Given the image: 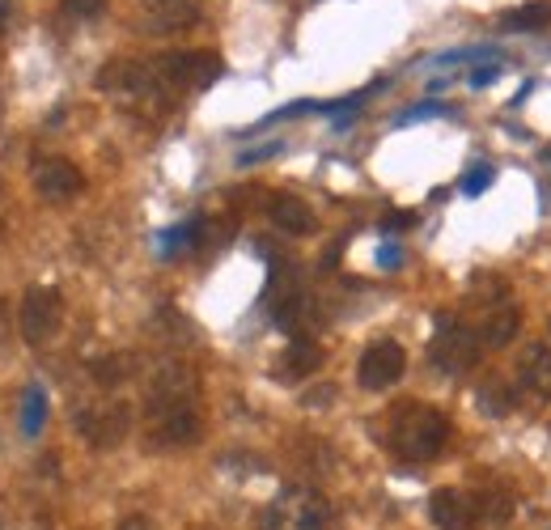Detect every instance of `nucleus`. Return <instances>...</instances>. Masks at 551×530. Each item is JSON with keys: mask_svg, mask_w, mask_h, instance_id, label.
I'll list each match as a JSON object with an SVG mask.
<instances>
[{"mask_svg": "<svg viewBox=\"0 0 551 530\" xmlns=\"http://www.w3.org/2000/svg\"><path fill=\"white\" fill-rule=\"evenodd\" d=\"M518 327H522V310L518 306H492L475 335H479V344H484V348H505V344L518 340Z\"/></svg>", "mask_w": 551, "mask_h": 530, "instance_id": "nucleus-14", "label": "nucleus"}, {"mask_svg": "<svg viewBox=\"0 0 551 530\" xmlns=\"http://www.w3.org/2000/svg\"><path fill=\"white\" fill-rule=\"evenodd\" d=\"M195 391H200V374L187 361H157L145 378V416L195 408Z\"/></svg>", "mask_w": 551, "mask_h": 530, "instance_id": "nucleus-3", "label": "nucleus"}, {"mask_svg": "<svg viewBox=\"0 0 551 530\" xmlns=\"http://www.w3.org/2000/svg\"><path fill=\"white\" fill-rule=\"evenodd\" d=\"M17 323H22V340L26 344H47L51 335L64 323V297L60 289H26L22 310H17Z\"/></svg>", "mask_w": 551, "mask_h": 530, "instance_id": "nucleus-8", "label": "nucleus"}, {"mask_svg": "<svg viewBox=\"0 0 551 530\" xmlns=\"http://www.w3.org/2000/svg\"><path fill=\"white\" fill-rule=\"evenodd\" d=\"M331 399H335V386H318V391L306 395V408H327Z\"/></svg>", "mask_w": 551, "mask_h": 530, "instance_id": "nucleus-31", "label": "nucleus"}, {"mask_svg": "<svg viewBox=\"0 0 551 530\" xmlns=\"http://www.w3.org/2000/svg\"><path fill=\"white\" fill-rule=\"evenodd\" d=\"M492 179H496L492 166H471L467 174H462V196H467V200H479V196H484V191L492 187Z\"/></svg>", "mask_w": 551, "mask_h": 530, "instance_id": "nucleus-24", "label": "nucleus"}, {"mask_svg": "<svg viewBox=\"0 0 551 530\" xmlns=\"http://www.w3.org/2000/svg\"><path fill=\"white\" fill-rule=\"evenodd\" d=\"M200 437V412L195 408H174L162 416H149V446L153 450H174V446H191Z\"/></svg>", "mask_w": 551, "mask_h": 530, "instance_id": "nucleus-11", "label": "nucleus"}, {"mask_svg": "<svg viewBox=\"0 0 551 530\" xmlns=\"http://www.w3.org/2000/svg\"><path fill=\"white\" fill-rule=\"evenodd\" d=\"M268 217H272V225L284 229V234H297V238L314 234V212H310L306 200H297V196H276L268 204Z\"/></svg>", "mask_w": 551, "mask_h": 530, "instance_id": "nucleus-16", "label": "nucleus"}, {"mask_svg": "<svg viewBox=\"0 0 551 530\" xmlns=\"http://www.w3.org/2000/svg\"><path fill=\"white\" fill-rule=\"evenodd\" d=\"M102 9H106V0H64V13L81 17V22H85V17H98Z\"/></svg>", "mask_w": 551, "mask_h": 530, "instance_id": "nucleus-27", "label": "nucleus"}, {"mask_svg": "<svg viewBox=\"0 0 551 530\" xmlns=\"http://www.w3.org/2000/svg\"><path fill=\"white\" fill-rule=\"evenodd\" d=\"M475 403H479V412H484V416L501 420V416H509L513 408H518V395H513V386H509L505 378H496V374H492V378L479 382Z\"/></svg>", "mask_w": 551, "mask_h": 530, "instance_id": "nucleus-17", "label": "nucleus"}, {"mask_svg": "<svg viewBox=\"0 0 551 530\" xmlns=\"http://www.w3.org/2000/svg\"><path fill=\"white\" fill-rule=\"evenodd\" d=\"M378 268H386V272L403 268V251H399L395 242H382V251H378Z\"/></svg>", "mask_w": 551, "mask_h": 530, "instance_id": "nucleus-30", "label": "nucleus"}, {"mask_svg": "<svg viewBox=\"0 0 551 530\" xmlns=\"http://www.w3.org/2000/svg\"><path fill=\"white\" fill-rule=\"evenodd\" d=\"M284 145H280V140H272V145H263V149H251V153H242L238 157V166H259V162H268V157H276Z\"/></svg>", "mask_w": 551, "mask_h": 530, "instance_id": "nucleus-29", "label": "nucleus"}, {"mask_svg": "<svg viewBox=\"0 0 551 530\" xmlns=\"http://www.w3.org/2000/svg\"><path fill=\"white\" fill-rule=\"evenodd\" d=\"M200 234H204V217H191V221H179L174 229H162V234H157V246H162V255L170 259V255H179L187 246L200 242Z\"/></svg>", "mask_w": 551, "mask_h": 530, "instance_id": "nucleus-19", "label": "nucleus"}, {"mask_svg": "<svg viewBox=\"0 0 551 530\" xmlns=\"http://www.w3.org/2000/svg\"><path fill=\"white\" fill-rule=\"evenodd\" d=\"M132 357H123V352H119V357H98V361H90V374H94V382L98 386H119L123 378H128L132 374Z\"/></svg>", "mask_w": 551, "mask_h": 530, "instance_id": "nucleus-22", "label": "nucleus"}, {"mask_svg": "<svg viewBox=\"0 0 551 530\" xmlns=\"http://www.w3.org/2000/svg\"><path fill=\"white\" fill-rule=\"evenodd\" d=\"M5 17H9V0H0V26H5Z\"/></svg>", "mask_w": 551, "mask_h": 530, "instance_id": "nucleus-33", "label": "nucleus"}, {"mask_svg": "<svg viewBox=\"0 0 551 530\" xmlns=\"http://www.w3.org/2000/svg\"><path fill=\"white\" fill-rule=\"evenodd\" d=\"M475 514L484 522H505L513 514V501L505 497V492H479L475 497Z\"/></svg>", "mask_w": 551, "mask_h": 530, "instance_id": "nucleus-23", "label": "nucleus"}, {"mask_svg": "<svg viewBox=\"0 0 551 530\" xmlns=\"http://www.w3.org/2000/svg\"><path fill=\"white\" fill-rule=\"evenodd\" d=\"M73 429L77 437H85L94 450H115L132 429V408L119 399L94 403V408H77L73 412Z\"/></svg>", "mask_w": 551, "mask_h": 530, "instance_id": "nucleus-5", "label": "nucleus"}, {"mask_svg": "<svg viewBox=\"0 0 551 530\" xmlns=\"http://www.w3.org/2000/svg\"><path fill=\"white\" fill-rule=\"evenodd\" d=\"M43 424H47V391H43V386H26V395H22V433L39 437Z\"/></svg>", "mask_w": 551, "mask_h": 530, "instance_id": "nucleus-21", "label": "nucleus"}, {"mask_svg": "<svg viewBox=\"0 0 551 530\" xmlns=\"http://www.w3.org/2000/svg\"><path fill=\"white\" fill-rule=\"evenodd\" d=\"M429 518L441 530H467L479 514H475V497L471 492H458V488H437L429 497Z\"/></svg>", "mask_w": 551, "mask_h": 530, "instance_id": "nucleus-12", "label": "nucleus"}, {"mask_svg": "<svg viewBox=\"0 0 551 530\" xmlns=\"http://www.w3.org/2000/svg\"><path fill=\"white\" fill-rule=\"evenodd\" d=\"M318 365H323V348H318L314 340H306V335H297V340L284 348V357H280V365H276V378H284V382L310 378Z\"/></svg>", "mask_w": 551, "mask_h": 530, "instance_id": "nucleus-15", "label": "nucleus"}, {"mask_svg": "<svg viewBox=\"0 0 551 530\" xmlns=\"http://www.w3.org/2000/svg\"><path fill=\"white\" fill-rule=\"evenodd\" d=\"M479 352H484V344H479V335L458 327L454 318H437V335L429 344V361L441 369V374H467V369L479 365Z\"/></svg>", "mask_w": 551, "mask_h": 530, "instance_id": "nucleus-6", "label": "nucleus"}, {"mask_svg": "<svg viewBox=\"0 0 551 530\" xmlns=\"http://www.w3.org/2000/svg\"><path fill=\"white\" fill-rule=\"evenodd\" d=\"M119 530H153V526H149V518H123Z\"/></svg>", "mask_w": 551, "mask_h": 530, "instance_id": "nucleus-32", "label": "nucleus"}, {"mask_svg": "<svg viewBox=\"0 0 551 530\" xmlns=\"http://www.w3.org/2000/svg\"><path fill=\"white\" fill-rule=\"evenodd\" d=\"M153 5H166V0H153Z\"/></svg>", "mask_w": 551, "mask_h": 530, "instance_id": "nucleus-34", "label": "nucleus"}, {"mask_svg": "<svg viewBox=\"0 0 551 530\" xmlns=\"http://www.w3.org/2000/svg\"><path fill=\"white\" fill-rule=\"evenodd\" d=\"M518 386L535 399H551V348L530 344L518 365Z\"/></svg>", "mask_w": 551, "mask_h": 530, "instance_id": "nucleus-13", "label": "nucleus"}, {"mask_svg": "<svg viewBox=\"0 0 551 530\" xmlns=\"http://www.w3.org/2000/svg\"><path fill=\"white\" fill-rule=\"evenodd\" d=\"M386 441L403 463H429L446 450L450 441V416L429 408V403H399L390 412V429H386Z\"/></svg>", "mask_w": 551, "mask_h": 530, "instance_id": "nucleus-1", "label": "nucleus"}, {"mask_svg": "<svg viewBox=\"0 0 551 530\" xmlns=\"http://www.w3.org/2000/svg\"><path fill=\"white\" fill-rule=\"evenodd\" d=\"M195 0H166V5H153V17H149V30L153 34H170V30H187L195 26Z\"/></svg>", "mask_w": 551, "mask_h": 530, "instance_id": "nucleus-18", "label": "nucleus"}, {"mask_svg": "<svg viewBox=\"0 0 551 530\" xmlns=\"http://www.w3.org/2000/svg\"><path fill=\"white\" fill-rule=\"evenodd\" d=\"M98 90L111 94L119 102H132V106H145V111H162L166 98L162 90H170V85L157 77V68L149 64H136V60H111L98 73Z\"/></svg>", "mask_w": 551, "mask_h": 530, "instance_id": "nucleus-2", "label": "nucleus"}, {"mask_svg": "<svg viewBox=\"0 0 551 530\" xmlns=\"http://www.w3.org/2000/svg\"><path fill=\"white\" fill-rule=\"evenodd\" d=\"M501 73H505V64H479V68H471V85L475 90H484V85H492V81H501Z\"/></svg>", "mask_w": 551, "mask_h": 530, "instance_id": "nucleus-28", "label": "nucleus"}, {"mask_svg": "<svg viewBox=\"0 0 551 530\" xmlns=\"http://www.w3.org/2000/svg\"><path fill=\"white\" fill-rule=\"evenodd\" d=\"M153 68L170 90H191V94L208 90V85L221 77L217 51H170V56H162Z\"/></svg>", "mask_w": 551, "mask_h": 530, "instance_id": "nucleus-7", "label": "nucleus"}, {"mask_svg": "<svg viewBox=\"0 0 551 530\" xmlns=\"http://www.w3.org/2000/svg\"><path fill=\"white\" fill-rule=\"evenodd\" d=\"M416 225V212L412 208H399V212H386L382 217V234H403V229Z\"/></svg>", "mask_w": 551, "mask_h": 530, "instance_id": "nucleus-26", "label": "nucleus"}, {"mask_svg": "<svg viewBox=\"0 0 551 530\" xmlns=\"http://www.w3.org/2000/svg\"><path fill=\"white\" fill-rule=\"evenodd\" d=\"M331 509L314 488H284L268 501L259 530H327Z\"/></svg>", "mask_w": 551, "mask_h": 530, "instance_id": "nucleus-4", "label": "nucleus"}, {"mask_svg": "<svg viewBox=\"0 0 551 530\" xmlns=\"http://www.w3.org/2000/svg\"><path fill=\"white\" fill-rule=\"evenodd\" d=\"M34 191L51 204H68L85 191V174L68 157H47V162L34 166Z\"/></svg>", "mask_w": 551, "mask_h": 530, "instance_id": "nucleus-10", "label": "nucleus"}, {"mask_svg": "<svg viewBox=\"0 0 551 530\" xmlns=\"http://www.w3.org/2000/svg\"><path fill=\"white\" fill-rule=\"evenodd\" d=\"M407 374V352L395 340H378L361 352V365H357V382L365 391H390L399 378Z\"/></svg>", "mask_w": 551, "mask_h": 530, "instance_id": "nucleus-9", "label": "nucleus"}, {"mask_svg": "<svg viewBox=\"0 0 551 530\" xmlns=\"http://www.w3.org/2000/svg\"><path fill=\"white\" fill-rule=\"evenodd\" d=\"M501 26L505 30H543V26H551V0H530V5L505 13Z\"/></svg>", "mask_w": 551, "mask_h": 530, "instance_id": "nucleus-20", "label": "nucleus"}, {"mask_svg": "<svg viewBox=\"0 0 551 530\" xmlns=\"http://www.w3.org/2000/svg\"><path fill=\"white\" fill-rule=\"evenodd\" d=\"M437 115H450V106L446 102H420L412 106V111H403L399 123H416V119H437Z\"/></svg>", "mask_w": 551, "mask_h": 530, "instance_id": "nucleus-25", "label": "nucleus"}]
</instances>
